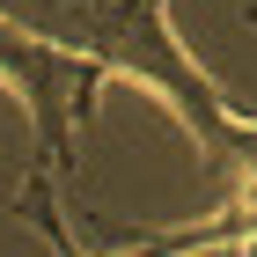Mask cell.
Wrapping results in <instances>:
<instances>
[{
    "instance_id": "obj_1",
    "label": "cell",
    "mask_w": 257,
    "mask_h": 257,
    "mask_svg": "<svg viewBox=\"0 0 257 257\" xmlns=\"http://www.w3.org/2000/svg\"><path fill=\"white\" fill-rule=\"evenodd\" d=\"M0 22H15L30 37L88 59L96 74H125L140 88H155L177 110V125L198 140L206 169L213 177L228 169L242 110L220 96V81L177 44V30L162 22V0H0Z\"/></svg>"
},
{
    "instance_id": "obj_2",
    "label": "cell",
    "mask_w": 257,
    "mask_h": 257,
    "mask_svg": "<svg viewBox=\"0 0 257 257\" xmlns=\"http://www.w3.org/2000/svg\"><path fill=\"white\" fill-rule=\"evenodd\" d=\"M0 81L15 88L22 118L37 133V162H30V169H44V177H52V169H74V125L96 110L103 74L88 59H74V52H59V44L0 22Z\"/></svg>"
},
{
    "instance_id": "obj_3",
    "label": "cell",
    "mask_w": 257,
    "mask_h": 257,
    "mask_svg": "<svg viewBox=\"0 0 257 257\" xmlns=\"http://www.w3.org/2000/svg\"><path fill=\"white\" fill-rule=\"evenodd\" d=\"M250 257H257V242H250Z\"/></svg>"
}]
</instances>
